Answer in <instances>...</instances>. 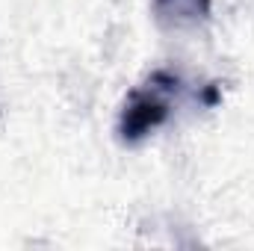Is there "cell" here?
I'll list each match as a JSON object with an SVG mask.
<instances>
[{
    "instance_id": "1",
    "label": "cell",
    "mask_w": 254,
    "mask_h": 251,
    "mask_svg": "<svg viewBox=\"0 0 254 251\" xmlns=\"http://www.w3.org/2000/svg\"><path fill=\"white\" fill-rule=\"evenodd\" d=\"M178 92H181V80L175 74L154 71L145 86H139L127 95L125 107H122V119H119V136L133 145V142L145 139L151 130L163 127L172 113L169 98Z\"/></svg>"
},
{
    "instance_id": "3",
    "label": "cell",
    "mask_w": 254,
    "mask_h": 251,
    "mask_svg": "<svg viewBox=\"0 0 254 251\" xmlns=\"http://www.w3.org/2000/svg\"><path fill=\"white\" fill-rule=\"evenodd\" d=\"M216 101H219V89H216V86H207V92H204V104L213 107Z\"/></svg>"
},
{
    "instance_id": "2",
    "label": "cell",
    "mask_w": 254,
    "mask_h": 251,
    "mask_svg": "<svg viewBox=\"0 0 254 251\" xmlns=\"http://www.w3.org/2000/svg\"><path fill=\"white\" fill-rule=\"evenodd\" d=\"M213 12V0H154V15L169 30H187L207 21Z\"/></svg>"
}]
</instances>
